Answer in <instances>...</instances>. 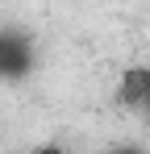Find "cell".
<instances>
[{"label":"cell","instance_id":"1","mask_svg":"<svg viewBox=\"0 0 150 154\" xmlns=\"http://www.w3.org/2000/svg\"><path fill=\"white\" fill-rule=\"evenodd\" d=\"M33 71V42L17 29H0V83L25 79Z\"/></svg>","mask_w":150,"mask_h":154},{"label":"cell","instance_id":"2","mask_svg":"<svg viewBox=\"0 0 150 154\" xmlns=\"http://www.w3.org/2000/svg\"><path fill=\"white\" fill-rule=\"evenodd\" d=\"M117 104L129 112H146L150 104V67H129L117 83Z\"/></svg>","mask_w":150,"mask_h":154}]
</instances>
